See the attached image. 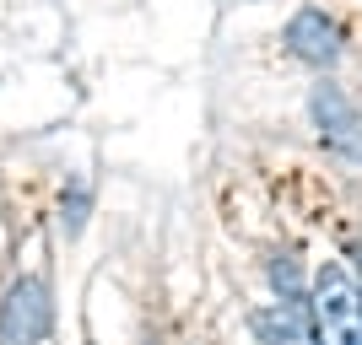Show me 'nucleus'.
<instances>
[{
    "instance_id": "obj_2",
    "label": "nucleus",
    "mask_w": 362,
    "mask_h": 345,
    "mask_svg": "<svg viewBox=\"0 0 362 345\" xmlns=\"http://www.w3.org/2000/svg\"><path fill=\"white\" fill-rule=\"evenodd\" d=\"M44 329H49V286L28 275L0 302V345H38Z\"/></svg>"
},
{
    "instance_id": "obj_3",
    "label": "nucleus",
    "mask_w": 362,
    "mask_h": 345,
    "mask_svg": "<svg viewBox=\"0 0 362 345\" xmlns=\"http://www.w3.org/2000/svg\"><path fill=\"white\" fill-rule=\"evenodd\" d=\"M287 49L298 54L303 65H319V71H325V65L341 60V32H335V22L325 11L308 6V11H298L287 22Z\"/></svg>"
},
{
    "instance_id": "obj_1",
    "label": "nucleus",
    "mask_w": 362,
    "mask_h": 345,
    "mask_svg": "<svg viewBox=\"0 0 362 345\" xmlns=\"http://www.w3.org/2000/svg\"><path fill=\"white\" fill-rule=\"evenodd\" d=\"M308 318L319 345H362V286L341 265H319Z\"/></svg>"
},
{
    "instance_id": "obj_5",
    "label": "nucleus",
    "mask_w": 362,
    "mask_h": 345,
    "mask_svg": "<svg viewBox=\"0 0 362 345\" xmlns=\"http://www.w3.org/2000/svg\"><path fill=\"white\" fill-rule=\"evenodd\" d=\"M314 119L325 124V135H330V140H346V146H351V130H357V119H351L346 97H341L335 87H319V92H314Z\"/></svg>"
},
{
    "instance_id": "obj_4",
    "label": "nucleus",
    "mask_w": 362,
    "mask_h": 345,
    "mask_svg": "<svg viewBox=\"0 0 362 345\" xmlns=\"http://www.w3.org/2000/svg\"><path fill=\"white\" fill-rule=\"evenodd\" d=\"M259 340L265 345H319L314 340V318H308V302L281 297L276 308L259 313Z\"/></svg>"
}]
</instances>
